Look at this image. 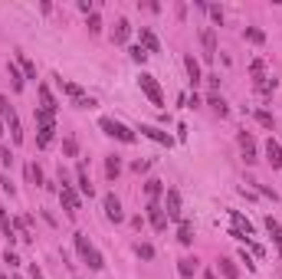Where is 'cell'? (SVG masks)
<instances>
[{
	"mask_svg": "<svg viewBox=\"0 0 282 279\" xmlns=\"http://www.w3.org/2000/svg\"><path fill=\"white\" fill-rule=\"evenodd\" d=\"M131 168H135V171L141 174V171H148V168H151V161H135V164H131Z\"/></svg>",
	"mask_w": 282,
	"mask_h": 279,
	"instance_id": "f6af8a7d",
	"label": "cell"
},
{
	"mask_svg": "<svg viewBox=\"0 0 282 279\" xmlns=\"http://www.w3.org/2000/svg\"><path fill=\"white\" fill-rule=\"evenodd\" d=\"M184 69H187V76H190V82H194V89H197V86H200V79H204V73H200V63H197L190 53L184 56Z\"/></svg>",
	"mask_w": 282,
	"mask_h": 279,
	"instance_id": "e0dca14e",
	"label": "cell"
},
{
	"mask_svg": "<svg viewBox=\"0 0 282 279\" xmlns=\"http://www.w3.org/2000/svg\"><path fill=\"white\" fill-rule=\"evenodd\" d=\"M141 50L151 56V53H161V43H158V36H154L148 26H141Z\"/></svg>",
	"mask_w": 282,
	"mask_h": 279,
	"instance_id": "7c38bea8",
	"label": "cell"
},
{
	"mask_svg": "<svg viewBox=\"0 0 282 279\" xmlns=\"http://www.w3.org/2000/svg\"><path fill=\"white\" fill-rule=\"evenodd\" d=\"M246 40H250V43H266V33L256 30V26H246Z\"/></svg>",
	"mask_w": 282,
	"mask_h": 279,
	"instance_id": "d6a6232c",
	"label": "cell"
},
{
	"mask_svg": "<svg viewBox=\"0 0 282 279\" xmlns=\"http://www.w3.org/2000/svg\"><path fill=\"white\" fill-rule=\"evenodd\" d=\"M164 214H167V220H181V191L177 187L164 191Z\"/></svg>",
	"mask_w": 282,
	"mask_h": 279,
	"instance_id": "5b68a950",
	"label": "cell"
},
{
	"mask_svg": "<svg viewBox=\"0 0 282 279\" xmlns=\"http://www.w3.org/2000/svg\"><path fill=\"white\" fill-rule=\"evenodd\" d=\"M138 86H141V92H144V96L151 99V105H158V108L164 105V92H161V86H158V79H154V76L141 73V76H138Z\"/></svg>",
	"mask_w": 282,
	"mask_h": 279,
	"instance_id": "277c9868",
	"label": "cell"
},
{
	"mask_svg": "<svg viewBox=\"0 0 282 279\" xmlns=\"http://www.w3.org/2000/svg\"><path fill=\"white\" fill-rule=\"evenodd\" d=\"M98 128L105 131L109 138H118V141H125V145H131V141H135V131H131L128 125L115 122V118H98Z\"/></svg>",
	"mask_w": 282,
	"mask_h": 279,
	"instance_id": "3957f363",
	"label": "cell"
},
{
	"mask_svg": "<svg viewBox=\"0 0 282 279\" xmlns=\"http://www.w3.org/2000/svg\"><path fill=\"white\" fill-rule=\"evenodd\" d=\"M56 79V86L63 89L66 96L72 99V102H79V99H86V92H82V86H76V82H66V79H59V76H53Z\"/></svg>",
	"mask_w": 282,
	"mask_h": 279,
	"instance_id": "9a60e30c",
	"label": "cell"
},
{
	"mask_svg": "<svg viewBox=\"0 0 282 279\" xmlns=\"http://www.w3.org/2000/svg\"><path fill=\"white\" fill-rule=\"evenodd\" d=\"M0 118H3V125H7V131H10L13 145H20L23 141V125H20V115H17V108L10 105L7 96H0Z\"/></svg>",
	"mask_w": 282,
	"mask_h": 279,
	"instance_id": "6da1fadb",
	"label": "cell"
},
{
	"mask_svg": "<svg viewBox=\"0 0 282 279\" xmlns=\"http://www.w3.org/2000/svg\"><path fill=\"white\" fill-rule=\"evenodd\" d=\"M253 115H256V122H259L262 128H276V118H272V112H266V108H256V112H253Z\"/></svg>",
	"mask_w": 282,
	"mask_h": 279,
	"instance_id": "f1b7e54d",
	"label": "cell"
},
{
	"mask_svg": "<svg viewBox=\"0 0 282 279\" xmlns=\"http://www.w3.org/2000/svg\"><path fill=\"white\" fill-rule=\"evenodd\" d=\"M36 96H40V108H49V112H56V99H53V92H49V86H46V82H40V86H36Z\"/></svg>",
	"mask_w": 282,
	"mask_h": 279,
	"instance_id": "ac0fdd59",
	"label": "cell"
},
{
	"mask_svg": "<svg viewBox=\"0 0 282 279\" xmlns=\"http://www.w3.org/2000/svg\"><path fill=\"white\" fill-rule=\"evenodd\" d=\"M256 89H259L262 96H269L272 89H276V79H269V76H259V79H256Z\"/></svg>",
	"mask_w": 282,
	"mask_h": 279,
	"instance_id": "1f68e13d",
	"label": "cell"
},
{
	"mask_svg": "<svg viewBox=\"0 0 282 279\" xmlns=\"http://www.w3.org/2000/svg\"><path fill=\"white\" fill-rule=\"evenodd\" d=\"M197 269H200V259H197V256H184V259H177V273H181L184 279H190V276L197 273Z\"/></svg>",
	"mask_w": 282,
	"mask_h": 279,
	"instance_id": "2e32d148",
	"label": "cell"
},
{
	"mask_svg": "<svg viewBox=\"0 0 282 279\" xmlns=\"http://www.w3.org/2000/svg\"><path fill=\"white\" fill-rule=\"evenodd\" d=\"M207 82H210V89H220V76H217V73L207 76Z\"/></svg>",
	"mask_w": 282,
	"mask_h": 279,
	"instance_id": "7dc6e473",
	"label": "cell"
},
{
	"mask_svg": "<svg viewBox=\"0 0 282 279\" xmlns=\"http://www.w3.org/2000/svg\"><path fill=\"white\" fill-rule=\"evenodd\" d=\"M239 259L246 263V269H256V263H253V256H250V253H246V250H239Z\"/></svg>",
	"mask_w": 282,
	"mask_h": 279,
	"instance_id": "7bdbcfd3",
	"label": "cell"
},
{
	"mask_svg": "<svg viewBox=\"0 0 282 279\" xmlns=\"http://www.w3.org/2000/svg\"><path fill=\"white\" fill-rule=\"evenodd\" d=\"M53 131H56V122H46V125H40V138H36V148H49V141H53Z\"/></svg>",
	"mask_w": 282,
	"mask_h": 279,
	"instance_id": "44dd1931",
	"label": "cell"
},
{
	"mask_svg": "<svg viewBox=\"0 0 282 279\" xmlns=\"http://www.w3.org/2000/svg\"><path fill=\"white\" fill-rule=\"evenodd\" d=\"M30 279H43V269L36 266V263H33V266H30Z\"/></svg>",
	"mask_w": 282,
	"mask_h": 279,
	"instance_id": "bcb514c9",
	"label": "cell"
},
{
	"mask_svg": "<svg viewBox=\"0 0 282 279\" xmlns=\"http://www.w3.org/2000/svg\"><path fill=\"white\" fill-rule=\"evenodd\" d=\"M135 253H138L141 259H154V247H151V243H138V247H135Z\"/></svg>",
	"mask_w": 282,
	"mask_h": 279,
	"instance_id": "e575fe53",
	"label": "cell"
},
{
	"mask_svg": "<svg viewBox=\"0 0 282 279\" xmlns=\"http://www.w3.org/2000/svg\"><path fill=\"white\" fill-rule=\"evenodd\" d=\"M128 36H131V23L125 20V17H121L118 23H115V30H112V43H128Z\"/></svg>",
	"mask_w": 282,
	"mask_h": 279,
	"instance_id": "5bb4252c",
	"label": "cell"
},
{
	"mask_svg": "<svg viewBox=\"0 0 282 279\" xmlns=\"http://www.w3.org/2000/svg\"><path fill=\"white\" fill-rule=\"evenodd\" d=\"M76 187H79L82 194H86V197H92V181H89L86 164H79V168H76Z\"/></svg>",
	"mask_w": 282,
	"mask_h": 279,
	"instance_id": "d6986e66",
	"label": "cell"
},
{
	"mask_svg": "<svg viewBox=\"0 0 282 279\" xmlns=\"http://www.w3.org/2000/svg\"><path fill=\"white\" fill-rule=\"evenodd\" d=\"M200 43H204V59H217V30L213 26L200 30Z\"/></svg>",
	"mask_w": 282,
	"mask_h": 279,
	"instance_id": "9c48e42d",
	"label": "cell"
},
{
	"mask_svg": "<svg viewBox=\"0 0 282 279\" xmlns=\"http://www.w3.org/2000/svg\"><path fill=\"white\" fill-rule=\"evenodd\" d=\"M13 279H23V276H13Z\"/></svg>",
	"mask_w": 282,
	"mask_h": 279,
	"instance_id": "f5cc1de1",
	"label": "cell"
},
{
	"mask_svg": "<svg viewBox=\"0 0 282 279\" xmlns=\"http://www.w3.org/2000/svg\"><path fill=\"white\" fill-rule=\"evenodd\" d=\"M0 187H3V191L10 194V197L17 194V187H13V181H10V174H3V178H0Z\"/></svg>",
	"mask_w": 282,
	"mask_h": 279,
	"instance_id": "74e56055",
	"label": "cell"
},
{
	"mask_svg": "<svg viewBox=\"0 0 282 279\" xmlns=\"http://www.w3.org/2000/svg\"><path fill=\"white\" fill-rule=\"evenodd\" d=\"M0 161H3V168H10V164H13V154H10V148H3V151H0Z\"/></svg>",
	"mask_w": 282,
	"mask_h": 279,
	"instance_id": "b9f144b4",
	"label": "cell"
},
{
	"mask_svg": "<svg viewBox=\"0 0 282 279\" xmlns=\"http://www.w3.org/2000/svg\"><path fill=\"white\" fill-rule=\"evenodd\" d=\"M72 240H76V250H79V256H82V263H89V269H95V273H98V269L105 266L102 253H98V250L89 243V236H86V233H76Z\"/></svg>",
	"mask_w": 282,
	"mask_h": 279,
	"instance_id": "7a4b0ae2",
	"label": "cell"
},
{
	"mask_svg": "<svg viewBox=\"0 0 282 279\" xmlns=\"http://www.w3.org/2000/svg\"><path fill=\"white\" fill-rule=\"evenodd\" d=\"M59 201H63V207H66V214H69V217L79 214V204H82V201H79V194H76L72 184H63V187H59Z\"/></svg>",
	"mask_w": 282,
	"mask_h": 279,
	"instance_id": "8992f818",
	"label": "cell"
},
{
	"mask_svg": "<svg viewBox=\"0 0 282 279\" xmlns=\"http://www.w3.org/2000/svg\"><path fill=\"white\" fill-rule=\"evenodd\" d=\"M177 240H181V247H190V243H194V227H190V220H181Z\"/></svg>",
	"mask_w": 282,
	"mask_h": 279,
	"instance_id": "d4e9b609",
	"label": "cell"
},
{
	"mask_svg": "<svg viewBox=\"0 0 282 279\" xmlns=\"http://www.w3.org/2000/svg\"><path fill=\"white\" fill-rule=\"evenodd\" d=\"M102 207H105V220H109V224H121V220H125V210H121V201L115 197V194H105V201H102Z\"/></svg>",
	"mask_w": 282,
	"mask_h": 279,
	"instance_id": "52a82bcc",
	"label": "cell"
},
{
	"mask_svg": "<svg viewBox=\"0 0 282 279\" xmlns=\"http://www.w3.org/2000/svg\"><path fill=\"white\" fill-rule=\"evenodd\" d=\"M3 263H7L10 269H17V266H20V256H17V253H13L10 247H7V253H3Z\"/></svg>",
	"mask_w": 282,
	"mask_h": 279,
	"instance_id": "d590c367",
	"label": "cell"
},
{
	"mask_svg": "<svg viewBox=\"0 0 282 279\" xmlns=\"http://www.w3.org/2000/svg\"><path fill=\"white\" fill-rule=\"evenodd\" d=\"M239 148H243V158H246V164H256V141H253L250 131H239Z\"/></svg>",
	"mask_w": 282,
	"mask_h": 279,
	"instance_id": "8fae6325",
	"label": "cell"
},
{
	"mask_svg": "<svg viewBox=\"0 0 282 279\" xmlns=\"http://www.w3.org/2000/svg\"><path fill=\"white\" fill-rule=\"evenodd\" d=\"M204 279H217V276H213V273H210V269H207V273H204Z\"/></svg>",
	"mask_w": 282,
	"mask_h": 279,
	"instance_id": "f907efd6",
	"label": "cell"
},
{
	"mask_svg": "<svg viewBox=\"0 0 282 279\" xmlns=\"http://www.w3.org/2000/svg\"><path fill=\"white\" fill-rule=\"evenodd\" d=\"M276 247H279V259H282V240H279V243H276Z\"/></svg>",
	"mask_w": 282,
	"mask_h": 279,
	"instance_id": "816d5d0a",
	"label": "cell"
},
{
	"mask_svg": "<svg viewBox=\"0 0 282 279\" xmlns=\"http://www.w3.org/2000/svg\"><path fill=\"white\" fill-rule=\"evenodd\" d=\"M138 131L144 135V138H151V141H158V145H164V148H171V145H174V138H171V135H167L164 128H154V125H141Z\"/></svg>",
	"mask_w": 282,
	"mask_h": 279,
	"instance_id": "30bf717a",
	"label": "cell"
},
{
	"mask_svg": "<svg viewBox=\"0 0 282 279\" xmlns=\"http://www.w3.org/2000/svg\"><path fill=\"white\" fill-rule=\"evenodd\" d=\"M266 158H269V164H272V168H279V171H282V145H279L276 138H269V141H266Z\"/></svg>",
	"mask_w": 282,
	"mask_h": 279,
	"instance_id": "4fadbf2b",
	"label": "cell"
},
{
	"mask_svg": "<svg viewBox=\"0 0 282 279\" xmlns=\"http://www.w3.org/2000/svg\"><path fill=\"white\" fill-rule=\"evenodd\" d=\"M26 178H30L33 187H46V178H43V171H40V164H36V161L26 164Z\"/></svg>",
	"mask_w": 282,
	"mask_h": 279,
	"instance_id": "603a6c76",
	"label": "cell"
},
{
	"mask_svg": "<svg viewBox=\"0 0 282 279\" xmlns=\"http://www.w3.org/2000/svg\"><path fill=\"white\" fill-rule=\"evenodd\" d=\"M13 63L20 66L23 79H33V82H36V66H33V63H30V59H26V56H23V53H17V59H13Z\"/></svg>",
	"mask_w": 282,
	"mask_h": 279,
	"instance_id": "7402d4cb",
	"label": "cell"
},
{
	"mask_svg": "<svg viewBox=\"0 0 282 279\" xmlns=\"http://www.w3.org/2000/svg\"><path fill=\"white\" fill-rule=\"evenodd\" d=\"M131 59H135V63H144V59H148V53H144L141 46H131Z\"/></svg>",
	"mask_w": 282,
	"mask_h": 279,
	"instance_id": "f35d334b",
	"label": "cell"
},
{
	"mask_svg": "<svg viewBox=\"0 0 282 279\" xmlns=\"http://www.w3.org/2000/svg\"><path fill=\"white\" fill-rule=\"evenodd\" d=\"M144 210H148V224H151L158 233H161V230H167V214H164V207L158 204V201H148V207H144Z\"/></svg>",
	"mask_w": 282,
	"mask_h": 279,
	"instance_id": "ba28073f",
	"label": "cell"
},
{
	"mask_svg": "<svg viewBox=\"0 0 282 279\" xmlns=\"http://www.w3.org/2000/svg\"><path fill=\"white\" fill-rule=\"evenodd\" d=\"M207 10H210V17H213V23H223V10H220V7H207Z\"/></svg>",
	"mask_w": 282,
	"mask_h": 279,
	"instance_id": "ee69618b",
	"label": "cell"
},
{
	"mask_svg": "<svg viewBox=\"0 0 282 279\" xmlns=\"http://www.w3.org/2000/svg\"><path fill=\"white\" fill-rule=\"evenodd\" d=\"M105 174H109V181H115L121 174V158L118 154H109V158H105Z\"/></svg>",
	"mask_w": 282,
	"mask_h": 279,
	"instance_id": "cb8c5ba5",
	"label": "cell"
},
{
	"mask_svg": "<svg viewBox=\"0 0 282 279\" xmlns=\"http://www.w3.org/2000/svg\"><path fill=\"white\" fill-rule=\"evenodd\" d=\"M89 33H102V20H98V13H89Z\"/></svg>",
	"mask_w": 282,
	"mask_h": 279,
	"instance_id": "8d00e7d4",
	"label": "cell"
},
{
	"mask_svg": "<svg viewBox=\"0 0 282 279\" xmlns=\"http://www.w3.org/2000/svg\"><path fill=\"white\" fill-rule=\"evenodd\" d=\"M256 191H259V194H266V197H272V201H279V194L272 191V187H266V184H256Z\"/></svg>",
	"mask_w": 282,
	"mask_h": 279,
	"instance_id": "60d3db41",
	"label": "cell"
},
{
	"mask_svg": "<svg viewBox=\"0 0 282 279\" xmlns=\"http://www.w3.org/2000/svg\"><path fill=\"white\" fill-rule=\"evenodd\" d=\"M0 230H3V236H7V243H17V230H13V220H10V214L7 210H0Z\"/></svg>",
	"mask_w": 282,
	"mask_h": 279,
	"instance_id": "ffe728a7",
	"label": "cell"
},
{
	"mask_svg": "<svg viewBox=\"0 0 282 279\" xmlns=\"http://www.w3.org/2000/svg\"><path fill=\"white\" fill-rule=\"evenodd\" d=\"M266 230H269L272 243H279V240H282V227H279V220H272V217H266Z\"/></svg>",
	"mask_w": 282,
	"mask_h": 279,
	"instance_id": "4dcf8cb0",
	"label": "cell"
},
{
	"mask_svg": "<svg viewBox=\"0 0 282 279\" xmlns=\"http://www.w3.org/2000/svg\"><path fill=\"white\" fill-rule=\"evenodd\" d=\"M250 69H253V73H256V79H259V76H262V59H256V63H253Z\"/></svg>",
	"mask_w": 282,
	"mask_h": 279,
	"instance_id": "c3c4849f",
	"label": "cell"
},
{
	"mask_svg": "<svg viewBox=\"0 0 282 279\" xmlns=\"http://www.w3.org/2000/svg\"><path fill=\"white\" fill-rule=\"evenodd\" d=\"M0 279H7V276H0Z\"/></svg>",
	"mask_w": 282,
	"mask_h": 279,
	"instance_id": "db71d44e",
	"label": "cell"
},
{
	"mask_svg": "<svg viewBox=\"0 0 282 279\" xmlns=\"http://www.w3.org/2000/svg\"><path fill=\"white\" fill-rule=\"evenodd\" d=\"M76 108H95V99L92 96H86V99H79V102H72Z\"/></svg>",
	"mask_w": 282,
	"mask_h": 279,
	"instance_id": "ab89813d",
	"label": "cell"
},
{
	"mask_svg": "<svg viewBox=\"0 0 282 279\" xmlns=\"http://www.w3.org/2000/svg\"><path fill=\"white\" fill-rule=\"evenodd\" d=\"M217 266H220V273L227 279H239V269L233 266V259H217Z\"/></svg>",
	"mask_w": 282,
	"mask_h": 279,
	"instance_id": "f546056e",
	"label": "cell"
},
{
	"mask_svg": "<svg viewBox=\"0 0 282 279\" xmlns=\"http://www.w3.org/2000/svg\"><path fill=\"white\" fill-rule=\"evenodd\" d=\"M207 105L213 108V112H217L220 118H223V115H227V112H230V108H227V102H223V99H220L217 92H210V99H207Z\"/></svg>",
	"mask_w": 282,
	"mask_h": 279,
	"instance_id": "83f0119b",
	"label": "cell"
},
{
	"mask_svg": "<svg viewBox=\"0 0 282 279\" xmlns=\"http://www.w3.org/2000/svg\"><path fill=\"white\" fill-rule=\"evenodd\" d=\"M63 154H66V158H76V154H79L76 138H66V141H63Z\"/></svg>",
	"mask_w": 282,
	"mask_h": 279,
	"instance_id": "836d02e7",
	"label": "cell"
},
{
	"mask_svg": "<svg viewBox=\"0 0 282 279\" xmlns=\"http://www.w3.org/2000/svg\"><path fill=\"white\" fill-rule=\"evenodd\" d=\"M7 69H10V79H13V92H23V86H26V79H23L20 66H17V63H10Z\"/></svg>",
	"mask_w": 282,
	"mask_h": 279,
	"instance_id": "4316f807",
	"label": "cell"
},
{
	"mask_svg": "<svg viewBox=\"0 0 282 279\" xmlns=\"http://www.w3.org/2000/svg\"><path fill=\"white\" fill-rule=\"evenodd\" d=\"M0 135H7V125H3V118H0Z\"/></svg>",
	"mask_w": 282,
	"mask_h": 279,
	"instance_id": "681fc988",
	"label": "cell"
},
{
	"mask_svg": "<svg viewBox=\"0 0 282 279\" xmlns=\"http://www.w3.org/2000/svg\"><path fill=\"white\" fill-rule=\"evenodd\" d=\"M144 194H148V201H158L164 194V181H158V178H151V181L144 184Z\"/></svg>",
	"mask_w": 282,
	"mask_h": 279,
	"instance_id": "484cf974",
	"label": "cell"
}]
</instances>
